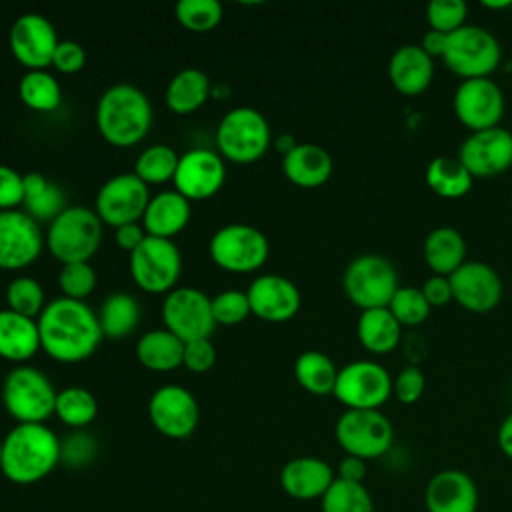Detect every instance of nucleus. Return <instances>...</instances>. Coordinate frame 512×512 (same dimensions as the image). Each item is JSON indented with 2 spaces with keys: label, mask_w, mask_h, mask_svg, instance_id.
I'll return each mask as SVG.
<instances>
[{
  "label": "nucleus",
  "mask_w": 512,
  "mask_h": 512,
  "mask_svg": "<svg viewBox=\"0 0 512 512\" xmlns=\"http://www.w3.org/2000/svg\"><path fill=\"white\" fill-rule=\"evenodd\" d=\"M322 512H374V502L362 482L336 478L320 498Z\"/></svg>",
  "instance_id": "obj_39"
},
{
  "label": "nucleus",
  "mask_w": 512,
  "mask_h": 512,
  "mask_svg": "<svg viewBox=\"0 0 512 512\" xmlns=\"http://www.w3.org/2000/svg\"><path fill=\"white\" fill-rule=\"evenodd\" d=\"M18 96L26 108L36 112H52L62 100L58 80L46 70H28L20 78Z\"/></svg>",
  "instance_id": "obj_37"
},
{
  "label": "nucleus",
  "mask_w": 512,
  "mask_h": 512,
  "mask_svg": "<svg viewBox=\"0 0 512 512\" xmlns=\"http://www.w3.org/2000/svg\"><path fill=\"white\" fill-rule=\"evenodd\" d=\"M426 388L424 372L416 364L404 366L394 378H392V396H396L402 404H416Z\"/></svg>",
  "instance_id": "obj_47"
},
{
  "label": "nucleus",
  "mask_w": 512,
  "mask_h": 512,
  "mask_svg": "<svg viewBox=\"0 0 512 512\" xmlns=\"http://www.w3.org/2000/svg\"><path fill=\"white\" fill-rule=\"evenodd\" d=\"M162 320L166 330L178 336L184 344L210 338L216 326L212 298L192 286L174 288L164 298Z\"/></svg>",
  "instance_id": "obj_13"
},
{
  "label": "nucleus",
  "mask_w": 512,
  "mask_h": 512,
  "mask_svg": "<svg viewBox=\"0 0 512 512\" xmlns=\"http://www.w3.org/2000/svg\"><path fill=\"white\" fill-rule=\"evenodd\" d=\"M40 350V332L34 318L0 310V358L26 362Z\"/></svg>",
  "instance_id": "obj_28"
},
{
  "label": "nucleus",
  "mask_w": 512,
  "mask_h": 512,
  "mask_svg": "<svg viewBox=\"0 0 512 512\" xmlns=\"http://www.w3.org/2000/svg\"><path fill=\"white\" fill-rule=\"evenodd\" d=\"M420 290L432 308H442L448 302H452V286H450L448 276L432 274L430 278H426V282L420 286Z\"/></svg>",
  "instance_id": "obj_52"
},
{
  "label": "nucleus",
  "mask_w": 512,
  "mask_h": 512,
  "mask_svg": "<svg viewBox=\"0 0 512 512\" xmlns=\"http://www.w3.org/2000/svg\"><path fill=\"white\" fill-rule=\"evenodd\" d=\"M504 108V94L490 78L462 80L454 92V114L470 132L500 126Z\"/></svg>",
  "instance_id": "obj_15"
},
{
  "label": "nucleus",
  "mask_w": 512,
  "mask_h": 512,
  "mask_svg": "<svg viewBox=\"0 0 512 512\" xmlns=\"http://www.w3.org/2000/svg\"><path fill=\"white\" fill-rule=\"evenodd\" d=\"M174 14L186 30L208 32L220 24L224 10L218 0H180Z\"/></svg>",
  "instance_id": "obj_41"
},
{
  "label": "nucleus",
  "mask_w": 512,
  "mask_h": 512,
  "mask_svg": "<svg viewBox=\"0 0 512 512\" xmlns=\"http://www.w3.org/2000/svg\"><path fill=\"white\" fill-rule=\"evenodd\" d=\"M102 240V220L86 206H66L48 226L46 246L60 264L88 262Z\"/></svg>",
  "instance_id": "obj_4"
},
{
  "label": "nucleus",
  "mask_w": 512,
  "mask_h": 512,
  "mask_svg": "<svg viewBox=\"0 0 512 512\" xmlns=\"http://www.w3.org/2000/svg\"><path fill=\"white\" fill-rule=\"evenodd\" d=\"M332 156L318 144H296L292 152L282 158L284 176L300 188H318L332 176Z\"/></svg>",
  "instance_id": "obj_27"
},
{
  "label": "nucleus",
  "mask_w": 512,
  "mask_h": 512,
  "mask_svg": "<svg viewBox=\"0 0 512 512\" xmlns=\"http://www.w3.org/2000/svg\"><path fill=\"white\" fill-rule=\"evenodd\" d=\"M152 126V104L132 84L110 86L96 104V128L116 148H132L142 142Z\"/></svg>",
  "instance_id": "obj_3"
},
{
  "label": "nucleus",
  "mask_w": 512,
  "mask_h": 512,
  "mask_svg": "<svg viewBox=\"0 0 512 512\" xmlns=\"http://www.w3.org/2000/svg\"><path fill=\"white\" fill-rule=\"evenodd\" d=\"M6 302L8 310L36 320L46 306L42 284L30 276H18L6 288Z\"/></svg>",
  "instance_id": "obj_42"
},
{
  "label": "nucleus",
  "mask_w": 512,
  "mask_h": 512,
  "mask_svg": "<svg viewBox=\"0 0 512 512\" xmlns=\"http://www.w3.org/2000/svg\"><path fill=\"white\" fill-rule=\"evenodd\" d=\"M56 28L42 14H22L14 20L8 44L12 56L28 70H46L52 66V56L58 46Z\"/></svg>",
  "instance_id": "obj_18"
},
{
  "label": "nucleus",
  "mask_w": 512,
  "mask_h": 512,
  "mask_svg": "<svg viewBox=\"0 0 512 512\" xmlns=\"http://www.w3.org/2000/svg\"><path fill=\"white\" fill-rule=\"evenodd\" d=\"M40 224L24 210L0 212V268L20 270L30 266L42 252Z\"/></svg>",
  "instance_id": "obj_20"
},
{
  "label": "nucleus",
  "mask_w": 512,
  "mask_h": 512,
  "mask_svg": "<svg viewBox=\"0 0 512 512\" xmlns=\"http://www.w3.org/2000/svg\"><path fill=\"white\" fill-rule=\"evenodd\" d=\"M212 92L210 78L198 68L180 70L166 88V106L174 114H192L208 100Z\"/></svg>",
  "instance_id": "obj_32"
},
{
  "label": "nucleus",
  "mask_w": 512,
  "mask_h": 512,
  "mask_svg": "<svg viewBox=\"0 0 512 512\" xmlns=\"http://www.w3.org/2000/svg\"><path fill=\"white\" fill-rule=\"evenodd\" d=\"M40 348L56 362L74 364L90 358L102 336L98 314L82 300L54 298L36 318Z\"/></svg>",
  "instance_id": "obj_1"
},
{
  "label": "nucleus",
  "mask_w": 512,
  "mask_h": 512,
  "mask_svg": "<svg viewBox=\"0 0 512 512\" xmlns=\"http://www.w3.org/2000/svg\"><path fill=\"white\" fill-rule=\"evenodd\" d=\"M466 240L452 226H436L424 238L422 254L426 266L440 276H450L466 262Z\"/></svg>",
  "instance_id": "obj_29"
},
{
  "label": "nucleus",
  "mask_w": 512,
  "mask_h": 512,
  "mask_svg": "<svg viewBox=\"0 0 512 512\" xmlns=\"http://www.w3.org/2000/svg\"><path fill=\"white\" fill-rule=\"evenodd\" d=\"M24 202V176L0 164V212L16 210Z\"/></svg>",
  "instance_id": "obj_50"
},
{
  "label": "nucleus",
  "mask_w": 512,
  "mask_h": 512,
  "mask_svg": "<svg viewBox=\"0 0 512 512\" xmlns=\"http://www.w3.org/2000/svg\"><path fill=\"white\" fill-rule=\"evenodd\" d=\"M498 446L502 450V454L512 460V412H508L504 416V420L500 422L498 428Z\"/></svg>",
  "instance_id": "obj_56"
},
{
  "label": "nucleus",
  "mask_w": 512,
  "mask_h": 512,
  "mask_svg": "<svg viewBox=\"0 0 512 512\" xmlns=\"http://www.w3.org/2000/svg\"><path fill=\"white\" fill-rule=\"evenodd\" d=\"M178 154L166 144H152L144 148L134 164V174L148 184H164L174 180L178 168Z\"/></svg>",
  "instance_id": "obj_40"
},
{
  "label": "nucleus",
  "mask_w": 512,
  "mask_h": 512,
  "mask_svg": "<svg viewBox=\"0 0 512 512\" xmlns=\"http://www.w3.org/2000/svg\"><path fill=\"white\" fill-rule=\"evenodd\" d=\"M2 456H4V446H2V440H0V472H2Z\"/></svg>",
  "instance_id": "obj_59"
},
{
  "label": "nucleus",
  "mask_w": 512,
  "mask_h": 512,
  "mask_svg": "<svg viewBox=\"0 0 512 512\" xmlns=\"http://www.w3.org/2000/svg\"><path fill=\"white\" fill-rule=\"evenodd\" d=\"M334 436L348 456L368 462L390 450L394 428L382 410H344L336 420Z\"/></svg>",
  "instance_id": "obj_9"
},
{
  "label": "nucleus",
  "mask_w": 512,
  "mask_h": 512,
  "mask_svg": "<svg viewBox=\"0 0 512 512\" xmlns=\"http://www.w3.org/2000/svg\"><path fill=\"white\" fill-rule=\"evenodd\" d=\"M356 334L368 352L382 356L390 354L392 350L398 348L402 340V326L398 320L392 316V312L386 308H370L362 310L358 324H356Z\"/></svg>",
  "instance_id": "obj_30"
},
{
  "label": "nucleus",
  "mask_w": 512,
  "mask_h": 512,
  "mask_svg": "<svg viewBox=\"0 0 512 512\" xmlns=\"http://www.w3.org/2000/svg\"><path fill=\"white\" fill-rule=\"evenodd\" d=\"M388 310L392 312V316L398 320L400 326H418V324L426 322L432 306L426 302L420 288L400 286L394 292V296L388 304Z\"/></svg>",
  "instance_id": "obj_43"
},
{
  "label": "nucleus",
  "mask_w": 512,
  "mask_h": 512,
  "mask_svg": "<svg viewBox=\"0 0 512 512\" xmlns=\"http://www.w3.org/2000/svg\"><path fill=\"white\" fill-rule=\"evenodd\" d=\"M468 6L462 0H434L426 6V22L430 30L452 34L466 24Z\"/></svg>",
  "instance_id": "obj_45"
},
{
  "label": "nucleus",
  "mask_w": 512,
  "mask_h": 512,
  "mask_svg": "<svg viewBox=\"0 0 512 512\" xmlns=\"http://www.w3.org/2000/svg\"><path fill=\"white\" fill-rule=\"evenodd\" d=\"M486 8L490 10H502V8H510L512 2L510 0H502V2H482Z\"/></svg>",
  "instance_id": "obj_58"
},
{
  "label": "nucleus",
  "mask_w": 512,
  "mask_h": 512,
  "mask_svg": "<svg viewBox=\"0 0 512 512\" xmlns=\"http://www.w3.org/2000/svg\"><path fill=\"white\" fill-rule=\"evenodd\" d=\"M250 310L264 322H288L300 310V290L296 284L278 274H262L246 290Z\"/></svg>",
  "instance_id": "obj_22"
},
{
  "label": "nucleus",
  "mask_w": 512,
  "mask_h": 512,
  "mask_svg": "<svg viewBox=\"0 0 512 512\" xmlns=\"http://www.w3.org/2000/svg\"><path fill=\"white\" fill-rule=\"evenodd\" d=\"M336 480L332 466L316 456H298L288 460L280 470L282 490L296 500L322 498Z\"/></svg>",
  "instance_id": "obj_24"
},
{
  "label": "nucleus",
  "mask_w": 512,
  "mask_h": 512,
  "mask_svg": "<svg viewBox=\"0 0 512 512\" xmlns=\"http://www.w3.org/2000/svg\"><path fill=\"white\" fill-rule=\"evenodd\" d=\"M480 494L470 474L456 468L436 472L424 490L426 512H476Z\"/></svg>",
  "instance_id": "obj_23"
},
{
  "label": "nucleus",
  "mask_w": 512,
  "mask_h": 512,
  "mask_svg": "<svg viewBox=\"0 0 512 512\" xmlns=\"http://www.w3.org/2000/svg\"><path fill=\"white\" fill-rule=\"evenodd\" d=\"M332 394L346 410H380L392 396V376L374 360H354L338 370Z\"/></svg>",
  "instance_id": "obj_10"
},
{
  "label": "nucleus",
  "mask_w": 512,
  "mask_h": 512,
  "mask_svg": "<svg viewBox=\"0 0 512 512\" xmlns=\"http://www.w3.org/2000/svg\"><path fill=\"white\" fill-rule=\"evenodd\" d=\"M24 212L30 214L38 224L52 222L64 208L62 190L46 180L40 172L24 174Z\"/></svg>",
  "instance_id": "obj_34"
},
{
  "label": "nucleus",
  "mask_w": 512,
  "mask_h": 512,
  "mask_svg": "<svg viewBox=\"0 0 512 512\" xmlns=\"http://www.w3.org/2000/svg\"><path fill=\"white\" fill-rule=\"evenodd\" d=\"M138 362L152 372H170L182 366L184 342L166 328L150 330L136 344Z\"/></svg>",
  "instance_id": "obj_31"
},
{
  "label": "nucleus",
  "mask_w": 512,
  "mask_h": 512,
  "mask_svg": "<svg viewBox=\"0 0 512 512\" xmlns=\"http://www.w3.org/2000/svg\"><path fill=\"white\" fill-rule=\"evenodd\" d=\"M86 64V52L78 42L72 40H60L54 56H52V66L62 72V74H76L84 68Z\"/></svg>",
  "instance_id": "obj_51"
},
{
  "label": "nucleus",
  "mask_w": 512,
  "mask_h": 512,
  "mask_svg": "<svg viewBox=\"0 0 512 512\" xmlns=\"http://www.w3.org/2000/svg\"><path fill=\"white\" fill-rule=\"evenodd\" d=\"M148 202V186L134 172H124L108 178L100 186L94 200V212L102 224H108L116 230L124 224L142 220Z\"/></svg>",
  "instance_id": "obj_14"
},
{
  "label": "nucleus",
  "mask_w": 512,
  "mask_h": 512,
  "mask_svg": "<svg viewBox=\"0 0 512 512\" xmlns=\"http://www.w3.org/2000/svg\"><path fill=\"white\" fill-rule=\"evenodd\" d=\"M128 266L138 288L150 294H168L180 278L182 258L172 240L146 236V240L130 252Z\"/></svg>",
  "instance_id": "obj_12"
},
{
  "label": "nucleus",
  "mask_w": 512,
  "mask_h": 512,
  "mask_svg": "<svg viewBox=\"0 0 512 512\" xmlns=\"http://www.w3.org/2000/svg\"><path fill=\"white\" fill-rule=\"evenodd\" d=\"M338 370L340 368H336V364L318 350H306L294 362V376L298 384L314 396H326L334 392Z\"/></svg>",
  "instance_id": "obj_36"
},
{
  "label": "nucleus",
  "mask_w": 512,
  "mask_h": 512,
  "mask_svg": "<svg viewBox=\"0 0 512 512\" xmlns=\"http://www.w3.org/2000/svg\"><path fill=\"white\" fill-rule=\"evenodd\" d=\"M98 322L102 328V336L110 340L130 336L140 322V304L134 296L126 292L110 294L98 312Z\"/></svg>",
  "instance_id": "obj_35"
},
{
  "label": "nucleus",
  "mask_w": 512,
  "mask_h": 512,
  "mask_svg": "<svg viewBox=\"0 0 512 512\" xmlns=\"http://www.w3.org/2000/svg\"><path fill=\"white\" fill-rule=\"evenodd\" d=\"M56 396L48 376L32 366H16L4 378L2 402L18 424H44L54 414Z\"/></svg>",
  "instance_id": "obj_5"
},
{
  "label": "nucleus",
  "mask_w": 512,
  "mask_h": 512,
  "mask_svg": "<svg viewBox=\"0 0 512 512\" xmlns=\"http://www.w3.org/2000/svg\"><path fill=\"white\" fill-rule=\"evenodd\" d=\"M190 220V200H186L176 190H164L150 198L142 226L148 236L156 238H172L186 228Z\"/></svg>",
  "instance_id": "obj_26"
},
{
  "label": "nucleus",
  "mask_w": 512,
  "mask_h": 512,
  "mask_svg": "<svg viewBox=\"0 0 512 512\" xmlns=\"http://www.w3.org/2000/svg\"><path fill=\"white\" fill-rule=\"evenodd\" d=\"M456 158L472 178H496L512 166V134L502 126L470 132Z\"/></svg>",
  "instance_id": "obj_16"
},
{
  "label": "nucleus",
  "mask_w": 512,
  "mask_h": 512,
  "mask_svg": "<svg viewBox=\"0 0 512 512\" xmlns=\"http://www.w3.org/2000/svg\"><path fill=\"white\" fill-rule=\"evenodd\" d=\"M96 454V442L92 436L84 432H76L66 438V442H60V462H66L70 466H82L88 464Z\"/></svg>",
  "instance_id": "obj_48"
},
{
  "label": "nucleus",
  "mask_w": 512,
  "mask_h": 512,
  "mask_svg": "<svg viewBox=\"0 0 512 512\" xmlns=\"http://www.w3.org/2000/svg\"><path fill=\"white\" fill-rule=\"evenodd\" d=\"M500 60V42L486 28L464 24L456 32L448 34L442 62L462 80L490 78V74L500 66Z\"/></svg>",
  "instance_id": "obj_6"
},
{
  "label": "nucleus",
  "mask_w": 512,
  "mask_h": 512,
  "mask_svg": "<svg viewBox=\"0 0 512 512\" xmlns=\"http://www.w3.org/2000/svg\"><path fill=\"white\" fill-rule=\"evenodd\" d=\"M58 284L62 296L84 302V298L90 296L96 288V272L88 262L62 264L58 272Z\"/></svg>",
  "instance_id": "obj_44"
},
{
  "label": "nucleus",
  "mask_w": 512,
  "mask_h": 512,
  "mask_svg": "<svg viewBox=\"0 0 512 512\" xmlns=\"http://www.w3.org/2000/svg\"><path fill=\"white\" fill-rule=\"evenodd\" d=\"M446 40H448V34H442V32H436V30H428L424 36H422V42H420V48L432 58H440L444 56V50H446Z\"/></svg>",
  "instance_id": "obj_55"
},
{
  "label": "nucleus",
  "mask_w": 512,
  "mask_h": 512,
  "mask_svg": "<svg viewBox=\"0 0 512 512\" xmlns=\"http://www.w3.org/2000/svg\"><path fill=\"white\" fill-rule=\"evenodd\" d=\"M388 78L396 92L404 96H420L432 84L434 60L420 48V44H404L390 56Z\"/></svg>",
  "instance_id": "obj_25"
},
{
  "label": "nucleus",
  "mask_w": 512,
  "mask_h": 512,
  "mask_svg": "<svg viewBox=\"0 0 512 512\" xmlns=\"http://www.w3.org/2000/svg\"><path fill=\"white\" fill-rule=\"evenodd\" d=\"M148 416L162 436L184 440L196 430L200 408L190 390L178 384H166L150 396Z\"/></svg>",
  "instance_id": "obj_17"
},
{
  "label": "nucleus",
  "mask_w": 512,
  "mask_h": 512,
  "mask_svg": "<svg viewBox=\"0 0 512 512\" xmlns=\"http://www.w3.org/2000/svg\"><path fill=\"white\" fill-rule=\"evenodd\" d=\"M226 166L220 154L208 148H192L178 158L174 190L186 200H206L222 188Z\"/></svg>",
  "instance_id": "obj_21"
},
{
  "label": "nucleus",
  "mask_w": 512,
  "mask_h": 512,
  "mask_svg": "<svg viewBox=\"0 0 512 512\" xmlns=\"http://www.w3.org/2000/svg\"><path fill=\"white\" fill-rule=\"evenodd\" d=\"M296 138L292 134H280L276 140H274V146L278 152H282V156H286L288 152H292L296 148Z\"/></svg>",
  "instance_id": "obj_57"
},
{
  "label": "nucleus",
  "mask_w": 512,
  "mask_h": 512,
  "mask_svg": "<svg viewBox=\"0 0 512 512\" xmlns=\"http://www.w3.org/2000/svg\"><path fill=\"white\" fill-rule=\"evenodd\" d=\"M216 362V348L210 338L202 340H192L184 344V360L182 364L196 374L208 372Z\"/></svg>",
  "instance_id": "obj_49"
},
{
  "label": "nucleus",
  "mask_w": 512,
  "mask_h": 512,
  "mask_svg": "<svg viewBox=\"0 0 512 512\" xmlns=\"http://www.w3.org/2000/svg\"><path fill=\"white\" fill-rule=\"evenodd\" d=\"M366 460L358 458V456H344L340 462H338V468H336V478L340 480H348V482H362L364 484V478H366Z\"/></svg>",
  "instance_id": "obj_54"
},
{
  "label": "nucleus",
  "mask_w": 512,
  "mask_h": 512,
  "mask_svg": "<svg viewBox=\"0 0 512 512\" xmlns=\"http://www.w3.org/2000/svg\"><path fill=\"white\" fill-rule=\"evenodd\" d=\"M212 314L216 324L236 326L252 314L246 292L242 290H224L212 298Z\"/></svg>",
  "instance_id": "obj_46"
},
{
  "label": "nucleus",
  "mask_w": 512,
  "mask_h": 512,
  "mask_svg": "<svg viewBox=\"0 0 512 512\" xmlns=\"http://www.w3.org/2000/svg\"><path fill=\"white\" fill-rule=\"evenodd\" d=\"M220 156L234 164L260 160L270 146V126L262 112L250 106H238L226 112L216 128Z\"/></svg>",
  "instance_id": "obj_7"
},
{
  "label": "nucleus",
  "mask_w": 512,
  "mask_h": 512,
  "mask_svg": "<svg viewBox=\"0 0 512 512\" xmlns=\"http://www.w3.org/2000/svg\"><path fill=\"white\" fill-rule=\"evenodd\" d=\"M452 300L474 314L492 312L502 300L500 274L486 262L466 260L450 276Z\"/></svg>",
  "instance_id": "obj_19"
},
{
  "label": "nucleus",
  "mask_w": 512,
  "mask_h": 512,
  "mask_svg": "<svg viewBox=\"0 0 512 512\" xmlns=\"http://www.w3.org/2000/svg\"><path fill=\"white\" fill-rule=\"evenodd\" d=\"M212 262L228 272H254L268 260V238L254 226L228 224L214 232L208 244Z\"/></svg>",
  "instance_id": "obj_11"
},
{
  "label": "nucleus",
  "mask_w": 512,
  "mask_h": 512,
  "mask_svg": "<svg viewBox=\"0 0 512 512\" xmlns=\"http://www.w3.org/2000/svg\"><path fill=\"white\" fill-rule=\"evenodd\" d=\"M428 188L446 200H458L466 196L474 184L472 174L464 168L458 158L452 156H436L428 162L424 172Z\"/></svg>",
  "instance_id": "obj_33"
},
{
  "label": "nucleus",
  "mask_w": 512,
  "mask_h": 512,
  "mask_svg": "<svg viewBox=\"0 0 512 512\" xmlns=\"http://www.w3.org/2000/svg\"><path fill=\"white\" fill-rule=\"evenodd\" d=\"M2 446V474L14 484L40 482L60 464V440L46 424H16Z\"/></svg>",
  "instance_id": "obj_2"
},
{
  "label": "nucleus",
  "mask_w": 512,
  "mask_h": 512,
  "mask_svg": "<svg viewBox=\"0 0 512 512\" xmlns=\"http://www.w3.org/2000/svg\"><path fill=\"white\" fill-rule=\"evenodd\" d=\"M54 414L62 424L82 430L94 422L98 414V402L90 390L82 386H68L58 392Z\"/></svg>",
  "instance_id": "obj_38"
},
{
  "label": "nucleus",
  "mask_w": 512,
  "mask_h": 512,
  "mask_svg": "<svg viewBox=\"0 0 512 512\" xmlns=\"http://www.w3.org/2000/svg\"><path fill=\"white\" fill-rule=\"evenodd\" d=\"M342 288L348 300L362 310L386 308L400 288L394 264L382 254H360L344 270Z\"/></svg>",
  "instance_id": "obj_8"
},
{
  "label": "nucleus",
  "mask_w": 512,
  "mask_h": 512,
  "mask_svg": "<svg viewBox=\"0 0 512 512\" xmlns=\"http://www.w3.org/2000/svg\"><path fill=\"white\" fill-rule=\"evenodd\" d=\"M146 230L144 226H140L138 222L134 224H124L120 228L114 230V238H116V244L126 250V252H134L144 240H146Z\"/></svg>",
  "instance_id": "obj_53"
}]
</instances>
